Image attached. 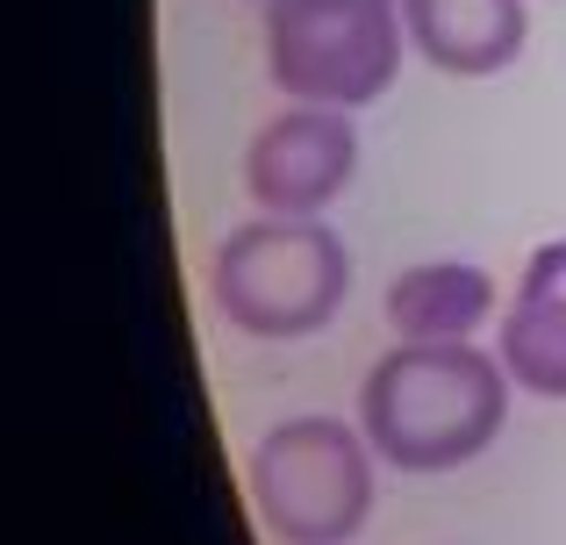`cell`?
<instances>
[{
  "mask_svg": "<svg viewBox=\"0 0 566 545\" xmlns=\"http://www.w3.org/2000/svg\"><path fill=\"white\" fill-rule=\"evenodd\" d=\"M502 316L495 273L473 259H423L387 280V331L395 345H473Z\"/></svg>",
  "mask_w": 566,
  "mask_h": 545,
  "instance_id": "7",
  "label": "cell"
},
{
  "mask_svg": "<svg viewBox=\"0 0 566 545\" xmlns=\"http://www.w3.org/2000/svg\"><path fill=\"white\" fill-rule=\"evenodd\" d=\"M516 287H531V294H566V238L538 244V252L524 259V280H516Z\"/></svg>",
  "mask_w": 566,
  "mask_h": 545,
  "instance_id": "9",
  "label": "cell"
},
{
  "mask_svg": "<svg viewBox=\"0 0 566 545\" xmlns=\"http://www.w3.org/2000/svg\"><path fill=\"white\" fill-rule=\"evenodd\" d=\"M510 395L488 345H387L359 380V431L395 474H459L510 431Z\"/></svg>",
  "mask_w": 566,
  "mask_h": 545,
  "instance_id": "1",
  "label": "cell"
},
{
  "mask_svg": "<svg viewBox=\"0 0 566 545\" xmlns=\"http://www.w3.org/2000/svg\"><path fill=\"white\" fill-rule=\"evenodd\" d=\"M401 22H409V51L452 80H495L531 43L524 0H401Z\"/></svg>",
  "mask_w": 566,
  "mask_h": 545,
  "instance_id": "6",
  "label": "cell"
},
{
  "mask_svg": "<svg viewBox=\"0 0 566 545\" xmlns=\"http://www.w3.org/2000/svg\"><path fill=\"white\" fill-rule=\"evenodd\" d=\"M222 323L259 345H302L331 331L352 294V252L323 216H251L208 259Z\"/></svg>",
  "mask_w": 566,
  "mask_h": 545,
  "instance_id": "2",
  "label": "cell"
},
{
  "mask_svg": "<svg viewBox=\"0 0 566 545\" xmlns=\"http://www.w3.org/2000/svg\"><path fill=\"white\" fill-rule=\"evenodd\" d=\"M401 57V0H265V80L287 101L359 115L395 94Z\"/></svg>",
  "mask_w": 566,
  "mask_h": 545,
  "instance_id": "4",
  "label": "cell"
},
{
  "mask_svg": "<svg viewBox=\"0 0 566 545\" xmlns=\"http://www.w3.org/2000/svg\"><path fill=\"white\" fill-rule=\"evenodd\" d=\"M495 359L516 380V395L566 402V294L510 287V302L495 316Z\"/></svg>",
  "mask_w": 566,
  "mask_h": 545,
  "instance_id": "8",
  "label": "cell"
},
{
  "mask_svg": "<svg viewBox=\"0 0 566 545\" xmlns=\"http://www.w3.org/2000/svg\"><path fill=\"white\" fill-rule=\"evenodd\" d=\"M352 172H359V123L316 101H287L244 144V195L259 216H331Z\"/></svg>",
  "mask_w": 566,
  "mask_h": 545,
  "instance_id": "5",
  "label": "cell"
},
{
  "mask_svg": "<svg viewBox=\"0 0 566 545\" xmlns=\"http://www.w3.org/2000/svg\"><path fill=\"white\" fill-rule=\"evenodd\" d=\"M244 489L280 545H352L374 517L380 452L366 446L359 417H287L251 446Z\"/></svg>",
  "mask_w": 566,
  "mask_h": 545,
  "instance_id": "3",
  "label": "cell"
}]
</instances>
